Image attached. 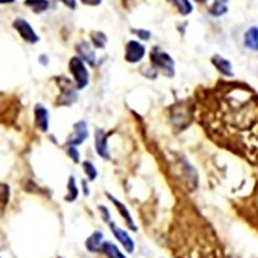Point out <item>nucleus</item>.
I'll return each mask as SVG.
<instances>
[{
    "label": "nucleus",
    "instance_id": "nucleus-19",
    "mask_svg": "<svg viewBox=\"0 0 258 258\" xmlns=\"http://www.w3.org/2000/svg\"><path fill=\"white\" fill-rule=\"evenodd\" d=\"M101 250L109 258H126L119 248L111 242H103L101 245Z\"/></svg>",
    "mask_w": 258,
    "mask_h": 258
},
{
    "label": "nucleus",
    "instance_id": "nucleus-11",
    "mask_svg": "<svg viewBox=\"0 0 258 258\" xmlns=\"http://www.w3.org/2000/svg\"><path fill=\"white\" fill-rule=\"evenodd\" d=\"M107 137L103 129H96L95 133V150L96 153L103 159H110V153L107 150Z\"/></svg>",
    "mask_w": 258,
    "mask_h": 258
},
{
    "label": "nucleus",
    "instance_id": "nucleus-31",
    "mask_svg": "<svg viewBox=\"0 0 258 258\" xmlns=\"http://www.w3.org/2000/svg\"><path fill=\"white\" fill-rule=\"evenodd\" d=\"M196 3H198V4H206L208 0H195Z\"/></svg>",
    "mask_w": 258,
    "mask_h": 258
},
{
    "label": "nucleus",
    "instance_id": "nucleus-4",
    "mask_svg": "<svg viewBox=\"0 0 258 258\" xmlns=\"http://www.w3.org/2000/svg\"><path fill=\"white\" fill-rule=\"evenodd\" d=\"M13 27L19 33L21 38L24 39L28 44L34 45L39 41V36L25 19L17 18L13 22Z\"/></svg>",
    "mask_w": 258,
    "mask_h": 258
},
{
    "label": "nucleus",
    "instance_id": "nucleus-26",
    "mask_svg": "<svg viewBox=\"0 0 258 258\" xmlns=\"http://www.w3.org/2000/svg\"><path fill=\"white\" fill-rule=\"evenodd\" d=\"M81 3L88 7H98L102 3V0H81Z\"/></svg>",
    "mask_w": 258,
    "mask_h": 258
},
{
    "label": "nucleus",
    "instance_id": "nucleus-29",
    "mask_svg": "<svg viewBox=\"0 0 258 258\" xmlns=\"http://www.w3.org/2000/svg\"><path fill=\"white\" fill-rule=\"evenodd\" d=\"M83 192H84V196L85 197H88L89 196V188L87 187V182L83 181Z\"/></svg>",
    "mask_w": 258,
    "mask_h": 258
},
{
    "label": "nucleus",
    "instance_id": "nucleus-14",
    "mask_svg": "<svg viewBox=\"0 0 258 258\" xmlns=\"http://www.w3.org/2000/svg\"><path fill=\"white\" fill-rule=\"evenodd\" d=\"M245 47L252 51L258 50V28L256 26L251 27L244 36Z\"/></svg>",
    "mask_w": 258,
    "mask_h": 258
},
{
    "label": "nucleus",
    "instance_id": "nucleus-2",
    "mask_svg": "<svg viewBox=\"0 0 258 258\" xmlns=\"http://www.w3.org/2000/svg\"><path fill=\"white\" fill-rule=\"evenodd\" d=\"M70 71L74 76L78 90L87 87L89 84V73L80 57L75 56L70 60Z\"/></svg>",
    "mask_w": 258,
    "mask_h": 258
},
{
    "label": "nucleus",
    "instance_id": "nucleus-10",
    "mask_svg": "<svg viewBox=\"0 0 258 258\" xmlns=\"http://www.w3.org/2000/svg\"><path fill=\"white\" fill-rule=\"evenodd\" d=\"M106 197L109 198V200H110V201L115 205L116 209L119 211L120 215H121V216L124 218V220H125V222H126L127 226H128L129 228H131L132 230L137 231V230H138V227L136 226V223H135V221H134V219H133V217H132L131 212L128 211L127 207H126L123 203H121L120 201H118L115 197L111 196L110 193H106Z\"/></svg>",
    "mask_w": 258,
    "mask_h": 258
},
{
    "label": "nucleus",
    "instance_id": "nucleus-16",
    "mask_svg": "<svg viewBox=\"0 0 258 258\" xmlns=\"http://www.w3.org/2000/svg\"><path fill=\"white\" fill-rule=\"evenodd\" d=\"M24 5L37 15L45 13L50 8L49 0H25Z\"/></svg>",
    "mask_w": 258,
    "mask_h": 258
},
{
    "label": "nucleus",
    "instance_id": "nucleus-30",
    "mask_svg": "<svg viewBox=\"0 0 258 258\" xmlns=\"http://www.w3.org/2000/svg\"><path fill=\"white\" fill-rule=\"evenodd\" d=\"M16 3V0H0V5H12Z\"/></svg>",
    "mask_w": 258,
    "mask_h": 258
},
{
    "label": "nucleus",
    "instance_id": "nucleus-1",
    "mask_svg": "<svg viewBox=\"0 0 258 258\" xmlns=\"http://www.w3.org/2000/svg\"><path fill=\"white\" fill-rule=\"evenodd\" d=\"M150 59L154 69L159 70L165 77L174 78L176 74L175 60L166 52L162 51L158 47H154L150 53Z\"/></svg>",
    "mask_w": 258,
    "mask_h": 258
},
{
    "label": "nucleus",
    "instance_id": "nucleus-20",
    "mask_svg": "<svg viewBox=\"0 0 258 258\" xmlns=\"http://www.w3.org/2000/svg\"><path fill=\"white\" fill-rule=\"evenodd\" d=\"M92 44L97 49H104L107 42V36L102 31H92L90 33Z\"/></svg>",
    "mask_w": 258,
    "mask_h": 258
},
{
    "label": "nucleus",
    "instance_id": "nucleus-22",
    "mask_svg": "<svg viewBox=\"0 0 258 258\" xmlns=\"http://www.w3.org/2000/svg\"><path fill=\"white\" fill-rule=\"evenodd\" d=\"M82 165H83V169L85 171V174L87 175L88 179L90 181H94L98 176V171H97L96 167L94 166V164L91 161L86 160L82 163Z\"/></svg>",
    "mask_w": 258,
    "mask_h": 258
},
{
    "label": "nucleus",
    "instance_id": "nucleus-6",
    "mask_svg": "<svg viewBox=\"0 0 258 258\" xmlns=\"http://www.w3.org/2000/svg\"><path fill=\"white\" fill-rule=\"evenodd\" d=\"M89 137L88 125L85 121H79L74 125V133L68 139L67 144L70 146H78L84 143V141Z\"/></svg>",
    "mask_w": 258,
    "mask_h": 258
},
{
    "label": "nucleus",
    "instance_id": "nucleus-15",
    "mask_svg": "<svg viewBox=\"0 0 258 258\" xmlns=\"http://www.w3.org/2000/svg\"><path fill=\"white\" fill-rule=\"evenodd\" d=\"M11 189L6 183H0V217H3L10 203Z\"/></svg>",
    "mask_w": 258,
    "mask_h": 258
},
{
    "label": "nucleus",
    "instance_id": "nucleus-8",
    "mask_svg": "<svg viewBox=\"0 0 258 258\" xmlns=\"http://www.w3.org/2000/svg\"><path fill=\"white\" fill-rule=\"evenodd\" d=\"M34 121L36 127L42 133L49 131V111L41 103H37L34 107Z\"/></svg>",
    "mask_w": 258,
    "mask_h": 258
},
{
    "label": "nucleus",
    "instance_id": "nucleus-9",
    "mask_svg": "<svg viewBox=\"0 0 258 258\" xmlns=\"http://www.w3.org/2000/svg\"><path fill=\"white\" fill-rule=\"evenodd\" d=\"M76 52L79 54V57L85 61L87 62L90 67L94 68L95 63H96V56H95V52L91 49L90 45L88 44L87 41H81L76 46Z\"/></svg>",
    "mask_w": 258,
    "mask_h": 258
},
{
    "label": "nucleus",
    "instance_id": "nucleus-32",
    "mask_svg": "<svg viewBox=\"0 0 258 258\" xmlns=\"http://www.w3.org/2000/svg\"><path fill=\"white\" fill-rule=\"evenodd\" d=\"M58 258H61V257H58Z\"/></svg>",
    "mask_w": 258,
    "mask_h": 258
},
{
    "label": "nucleus",
    "instance_id": "nucleus-5",
    "mask_svg": "<svg viewBox=\"0 0 258 258\" xmlns=\"http://www.w3.org/2000/svg\"><path fill=\"white\" fill-rule=\"evenodd\" d=\"M146 54V48L140 41L131 40L125 47L124 58L128 63H138L142 61Z\"/></svg>",
    "mask_w": 258,
    "mask_h": 258
},
{
    "label": "nucleus",
    "instance_id": "nucleus-21",
    "mask_svg": "<svg viewBox=\"0 0 258 258\" xmlns=\"http://www.w3.org/2000/svg\"><path fill=\"white\" fill-rule=\"evenodd\" d=\"M68 195L64 198L67 202H75L79 196V189L77 187L76 178L74 176L70 177L69 184H68Z\"/></svg>",
    "mask_w": 258,
    "mask_h": 258
},
{
    "label": "nucleus",
    "instance_id": "nucleus-23",
    "mask_svg": "<svg viewBox=\"0 0 258 258\" xmlns=\"http://www.w3.org/2000/svg\"><path fill=\"white\" fill-rule=\"evenodd\" d=\"M132 32L134 34H136L141 40H144V41L149 40L150 38H151V36H152L151 31H149L147 29H135V28H133Z\"/></svg>",
    "mask_w": 258,
    "mask_h": 258
},
{
    "label": "nucleus",
    "instance_id": "nucleus-24",
    "mask_svg": "<svg viewBox=\"0 0 258 258\" xmlns=\"http://www.w3.org/2000/svg\"><path fill=\"white\" fill-rule=\"evenodd\" d=\"M69 155L71 156V158L78 163L80 160V152L78 151V149L76 148V146H70L69 148Z\"/></svg>",
    "mask_w": 258,
    "mask_h": 258
},
{
    "label": "nucleus",
    "instance_id": "nucleus-28",
    "mask_svg": "<svg viewBox=\"0 0 258 258\" xmlns=\"http://www.w3.org/2000/svg\"><path fill=\"white\" fill-rule=\"evenodd\" d=\"M38 61H39L40 64H42V66L46 67V66H48V63H49V57L47 55H45V54H42V55L39 56Z\"/></svg>",
    "mask_w": 258,
    "mask_h": 258
},
{
    "label": "nucleus",
    "instance_id": "nucleus-18",
    "mask_svg": "<svg viewBox=\"0 0 258 258\" xmlns=\"http://www.w3.org/2000/svg\"><path fill=\"white\" fill-rule=\"evenodd\" d=\"M229 0H214V5L209 10V13L214 17H221L228 12Z\"/></svg>",
    "mask_w": 258,
    "mask_h": 258
},
{
    "label": "nucleus",
    "instance_id": "nucleus-25",
    "mask_svg": "<svg viewBox=\"0 0 258 258\" xmlns=\"http://www.w3.org/2000/svg\"><path fill=\"white\" fill-rule=\"evenodd\" d=\"M98 210L101 214V217L105 222H109L111 219V213L110 211L107 210V208H105L104 206H98Z\"/></svg>",
    "mask_w": 258,
    "mask_h": 258
},
{
    "label": "nucleus",
    "instance_id": "nucleus-17",
    "mask_svg": "<svg viewBox=\"0 0 258 258\" xmlns=\"http://www.w3.org/2000/svg\"><path fill=\"white\" fill-rule=\"evenodd\" d=\"M168 4L174 6L182 16H188L193 12V6L189 0H166Z\"/></svg>",
    "mask_w": 258,
    "mask_h": 258
},
{
    "label": "nucleus",
    "instance_id": "nucleus-7",
    "mask_svg": "<svg viewBox=\"0 0 258 258\" xmlns=\"http://www.w3.org/2000/svg\"><path fill=\"white\" fill-rule=\"evenodd\" d=\"M110 228H111L113 234L115 235V238L120 242V244L124 247V249L129 254H133L135 252L136 245H135V242L133 241V239L127 233V231L123 230L122 228H120L113 222L110 223Z\"/></svg>",
    "mask_w": 258,
    "mask_h": 258
},
{
    "label": "nucleus",
    "instance_id": "nucleus-3",
    "mask_svg": "<svg viewBox=\"0 0 258 258\" xmlns=\"http://www.w3.org/2000/svg\"><path fill=\"white\" fill-rule=\"evenodd\" d=\"M58 85L61 89V93L58 97L57 105H64V106H70L74 102H76L78 98V93L73 87V83L71 80L60 77L57 79Z\"/></svg>",
    "mask_w": 258,
    "mask_h": 258
},
{
    "label": "nucleus",
    "instance_id": "nucleus-27",
    "mask_svg": "<svg viewBox=\"0 0 258 258\" xmlns=\"http://www.w3.org/2000/svg\"><path fill=\"white\" fill-rule=\"evenodd\" d=\"M61 2L71 10H76L77 8V0H61Z\"/></svg>",
    "mask_w": 258,
    "mask_h": 258
},
{
    "label": "nucleus",
    "instance_id": "nucleus-12",
    "mask_svg": "<svg viewBox=\"0 0 258 258\" xmlns=\"http://www.w3.org/2000/svg\"><path fill=\"white\" fill-rule=\"evenodd\" d=\"M211 62L213 66L216 68V70L222 74L225 77H234L233 71H232V64L229 60L225 59L221 55H214L211 58Z\"/></svg>",
    "mask_w": 258,
    "mask_h": 258
},
{
    "label": "nucleus",
    "instance_id": "nucleus-13",
    "mask_svg": "<svg viewBox=\"0 0 258 258\" xmlns=\"http://www.w3.org/2000/svg\"><path fill=\"white\" fill-rule=\"evenodd\" d=\"M103 240V233L99 230L94 231L86 241V247L90 252H98L101 250Z\"/></svg>",
    "mask_w": 258,
    "mask_h": 258
}]
</instances>
